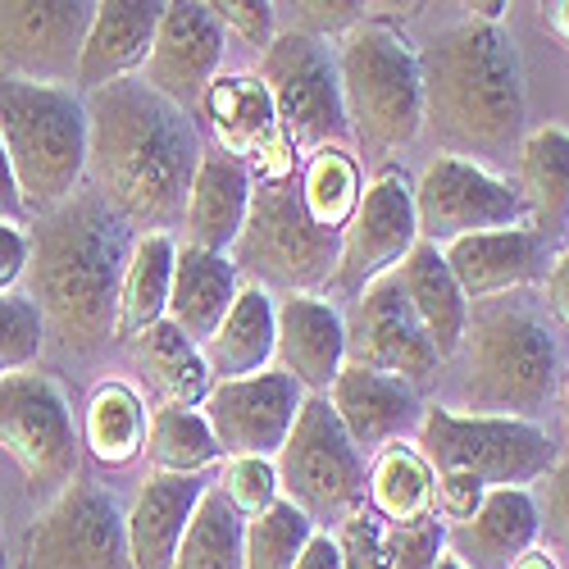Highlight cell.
Returning <instances> with one entry per match:
<instances>
[{"label": "cell", "mask_w": 569, "mask_h": 569, "mask_svg": "<svg viewBox=\"0 0 569 569\" xmlns=\"http://www.w3.org/2000/svg\"><path fill=\"white\" fill-rule=\"evenodd\" d=\"M397 282H401V292H406L415 319L423 323V333H429L433 351L442 360L456 356L460 342H465V328H469V301L456 288V278H451L442 251L429 247V242H415V251L397 269Z\"/></svg>", "instance_id": "cell-29"}, {"label": "cell", "mask_w": 569, "mask_h": 569, "mask_svg": "<svg viewBox=\"0 0 569 569\" xmlns=\"http://www.w3.org/2000/svg\"><path fill=\"white\" fill-rule=\"evenodd\" d=\"M415 242H419L415 182L406 178V169L388 164V169H378L369 178L351 223L342 228L333 282L360 297L369 282H378V278H388L392 269H401V260L415 251Z\"/></svg>", "instance_id": "cell-14"}, {"label": "cell", "mask_w": 569, "mask_h": 569, "mask_svg": "<svg viewBox=\"0 0 569 569\" xmlns=\"http://www.w3.org/2000/svg\"><path fill=\"white\" fill-rule=\"evenodd\" d=\"M91 10L82 0H0V73L46 87L73 82Z\"/></svg>", "instance_id": "cell-16"}, {"label": "cell", "mask_w": 569, "mask_h": 569, "mask_svg": "<svg viewBox=\"0 0 569 569\" xmlns=\"http://www.w3.org/2000/svg\"><path fill=\"white\" fill-rule=\"evenodd\" d=\"M242 525L247 519L214 488H206L192 510V525L178 542L173 569H242Z\"/></svg>", "instance_id": "cell-37"}, {"label": "cell", "mask_w": 569, "mask_h": 569, "mask_svg": "<svg viewBox=\"0 0 569 569\" xmlns=\"http://www.w3.org/2000/svg\"><path fill=\"white\" fill-rule=\"evenodd\" d=\"M328 406H333L338 423L347 429V438L356 442V451H373V447H392L419 415V397L410 383L388 373H369L347 365L338 373V383L323 392Z\"/></svg>", "instance_id": "cell-24"}, {"label": "cell", "mask_w": 569, "mask_h": 569, "mask_svg": "<svg viewBox=\"0 0 569 569\" xmlns=\"http://www.w3.org/2000/svg\"><path fill=\"white\" fill-rule=\"evenodd\" d=\"M473 14V23H492V28H501V19H506V6H497V0H483V6H469Z\"/></svg>", "instance_id": "cell-52"}, {"label": "cell", "mask_w": 569, "mask_h": 569, "mask_svg": "<svg viewBox=\"0 0 569 569\" xmlns=\"http://www.w3.org/2000/svg\"><path fill=\"white\" fill-rule=\"evenodd\" d=\"M23 214H28V210H23V197H19L10 156H6V147H0V223H19Z\"/></svg>", "instance_id": "cell-49"}, {"label": "cell", "mask_w": 569, "mask_h": 569, "mask_svg": "<svg viewBox=\"0 0 569 569\" xmlns=\"http://www.w3.org/2000/svg\"><path fill=\"white\" fill-rule=\"evenodd\" d=\"M547 301H551L556 319L569 328V251H560L547 269Z\"/></svg>", "instance_id": "cell-48"}, {"label": "cell", "mask_w": 569, "mask_h": 569, "mask_svg": "<svg viewBox=\"0 0 569 569\" xmlns=\"http://www.w3.org/2000/svg\"><path fill=\"white\" fill-rule=\"evenodd\" d=\"M542 19H547V28L569 46V0H556V6H547Z\"/></svg>", "instance_id": "cell-51"}, {"label": "cell", "mask_w": 569, "mask_h": 569, "mask_svg": "<svg viewBox=\"0 0 569 569\" xmlns=\"http://www.w3.org/2000/svg\"><path fill=\"white\" fill-rule=\"evenodd\" d=\"M447 551V525L438 515L415 519L401 529H383V565L388 569H438Z\"/></svg>", "instance_id": "cell-41"}, {"label": "cell", "mask_w": 569, "mask_h": 569, "mask_svg": "<svg viewBox=\"0 0 569 569\" xmlns=\"http://www.w3.org/2000/svg\"><path fill=\"white\" fill-rule=\"evenodd\" d=\"M515 173L529 228H538L542 237L569 232V132L556 123L525 132L515 151Z\"/></svg>", "instance_id": "cell-28"}, {"label": "cell", "mask_w": 569, "mask_h": 569, "mask_svg": "<svg viewBox=\"0 0 569 569\" xmlns=\"http://www.w3.org/2000/svg\"><path fill=\"white\" fill-rule=\"evenodd\" d=\"M219 69H223V28L214 23L210 6H192V0L164 6L141 82L187 114L206 101Z\"/></svg>", "instance_id": "cell-18"}, {"label": "cell", "mask_w": 569, "mask_h": 569, "mask_svg": "<svg viewBox=\"0 0 569 569\" xmlns=\"http://www.w3.org/2000/svg\"><path fill=\"white\" fill-rule=\"evenodd\" d=\"M219 497L242 515V519H256L260 510H269L282 492H278V469L273 460H256V456H232L228 469H223V483H219Z\"/></svg>", "instance_id": "cell-40"}, {"label": "cell", "mask_w": 569, "mask_h": 569, "mask_svg": "<svg viewBox=\"0 0 569 569\" xmlns=\"http://www.w3.org/2000/svg\"><path fill=\"white\" fill-rule=\"evenodd\" d=\"M465 401L469 415L529 419L556 397L560 351L547 323L515 306H488L465 328Z\"/></svg>", "instance_id": "cell-5"}, {"label": "cell", "mask_w": 569, "mask_h": 569, "mask_svg": "<svg viewBox=\"0 0 569 569\" xmlns=\"http://www.w3.org/2000/svg\"><path fill=\"white\" fill-rule=\"evenodd\" d=\"M347 365L401 378L410 388L429 383L438 373L442 356L433 351L423 323L415 319L401 282H397V269L388 278L369 282V288L356 297V306L347 315Z\"/></svg>", "instance_id": "cell-15"}, {"label": "cell", "mask_w": 569, "mask_h": 569, "mask_svg": "<svg viewBox=\"0 0 569 569\" xmlns=\"http://www.w3.org/2000/svg\"><path fill=\"white\" fill-rule=\"evenodd\" d=\"M242 282H237V269L228 256H214V251H201V247H178V260H173V288H169V310L164 319L173 328H182V338H192L197 347H206L223 315L232 310Z\"/></svg>", "instance_id": "cell-26"}, {"label": "cell", "mask_w": 569, "mask_h": 569, "mask_svg": "<svg viewBox=\"0 0 569 569\" xmlns=\"http://www.w3.org/2000/svg\"><path fill=\"white\" fill-rule=\"evenodd\" d=\"M41 342H46V323L32 297L19 292L0 297V378L23 373L41 356Z\"/></svg>", "instance_id": "cell-39"}, {"label": "cell", "mask_w": 569, "mask_h": 569, "mask_svg": "<svg viewBox=\"0 0 569 569\" xmlns=\"http://www.w3.org/2000/svg\"><path fill=\"white\" fill-rule=\"evenodd\" d=\"M456 288L465 301H492L515 288L547 278V237L538 228H501V232H479V237H460L451 247H438Z\"/></svg>", "instance_id": "cell-20"}, {"label": "cell", "mask_w": 569, "mask_h": 569, "mask_svg": "<svg viewBox=\"0 0 569 569\" xmlns=\"http://www.w3.org/2000/svg\"><path fill=\"white\" fill-rule=\"evenodd\" d=\"M338 247L342 237L323 232L306 214L301 187L288 173H269L251 187V210L232 247V269L251 273L256 288H288V297L315 292L338 273Z\"/></svg>", "instance_id": "cell-7"}, {"label": "cell", "mask_w": 569, "mask_h": 569, "mask_svg": "<svg viewBox=\"0 0 569 569\" xmlns=\"http://www.w3.org/2000/svg\"><path fill=\"white\" fill-rule=\"evenodd\" d=\"M297 569H342V551H338V538L333 533H315L310 547L301 551Z\"/></svg>", "instance_id": "cell-50"}, {"label": "cell", "mask_w": 569, "mask_h": 569, "mask_svg": "<svg viewBox=\"0 0 569 569\" xmlns=\"http://www.w3.org/2000/svg\"><path fill=\"white\" fill-rule=\"evenodd\" d=\"M538 515H547V533L569 547V460L551 465V479H547V501L538 506Z\"/></svg>", "instance_id": "cell-46"}, {"label": "cell", "mask_w": 569, "mask_h": 569, "mask_svg": "<svg viewBox=\"0 0 569 569\" xmlns=\"http://www.w3.org/2000/svg\"><path fill=\"white\" fill-rule=\"evenodd\" d=\"M438 569H465V565H460V560H451V556L442 551V560H438Z\"/></svg>", "instance_id": "cell-54"}, {"label": "cell", "mask_w": 569, "mask_h": 569, "mask_svg": "<svg viewBox=\"0 0 569 569\" xmlns=\"http://www.w3.org/2000/svg\"><path fill=\"white\" fill-rule=\"evenodd\" d=\"M197 164L201 137L192 119L141 78L87 97V173L123 223L164 232L182 219Z\"/></svg>", "instance_id": "cell-1"}, {"label": "cell", "mask_w": 569, "mask_h": 569, "mask_svg": "<svg viewBox=\"0 0 569 569\" xmlns=\"http://www.w3.org/2000/svg\"><path fill=\"white\" fill-rule=\"evenodd\" d=\"M433 483H438V473L419 456V447L392 442L369 465L365 492H369L373 515L383 519L388 529H401V525H415V519L433 515Z\"/></svg>", "instance_id": "cell-33"}, {"label": "cell", "mask_w": 569, "mask_h": 569, "mask_svg": "<svg viewBox=\"0 0 569 569\" xmlns=\"http://www.w3.org/2000/svg\"><path fill=\"white\" fill-rule=\"evenodd\" d=\"M19 569H128L123 510L114 492L73 479L23 533Z\"/></svg>", "instance_id": "cell-13"}, {"label": "cell", "mask_w": 569, "mask_h": 569, "mask_svg": "<svg viewBox=\"0 0 569 569\" xmlns=\"http://www.w3.org/2000/svg\"><path fill=\"white\" fill-rule=\"evenodd\" d=\"M0 147L10 156L23 210H56L87 178V101L73 87L0 73Z\"/></svg>", "instance_id": "cell-4"}, {"label": "cell", "mask_w": 569, "mask_h": 569, "mask_svg": "<svg viewBox=\"0 0 569 569\" xmlns=\"http://www.w3.org/2000/svg\"><path fill=\"white\" fill-rule=\"evenodd\" d=\"M415 219H419V242L451 247L460 237L501 232V228H525V201L519 192L488 173L479 160L460 156H433L415 182Z\"/></svg>", "instance_id": "cell-12"}, {"label": "cell", "mask_w": 569, "mask_h": 569, "mask_svg": "<svg viewBox=\"0 0 569 569\" xmlns=\"http://www.w3.org/2000/svg\"><path fill=\"white\" fill-rule=\"evenodd\" d=\"M278 369L310 397H323L347 369V319L319 292H292L278 306Z\"/></svg>", "instance_id": "cell-19"}, {"label": "cell", "mask_w": 569, "mask_h": 569, "mask_svg": "<svg viewBox=\"0 0 569 569\" xmlns=\"http://www.w3.org/2000/svg\"><path fill=\"white\" fill-rule=\"evenodd\" d=\"M141 451L156 465V473H173V479H197L201 469H210L223 456L206 415L178 410V406H160L147 419V447Z\"/></svg>", "instance_id": "cell-35"}, {"label": "cell", "mask_w": 569, "mask_h": 569, "mask_svg": "<svg viewBox=\"0 0 569 569\" xmlns=\"http://www.w3.org/2000/svg\"><path fill=\"white\" fill-rule=\"evenodd\" d=\"M297 187H301L306 214H310L323 232H338V237H342V228L351 223V214H356V206H360V192H365V187H360V169H356V160L347 156V147H323V151H315Z\"/></svg>", "instance_id": "cell-36"}, {"label": "cell", "mask_w": 569, "mask_h": 569, "mask_svg": "<svg viewBox=\"0 0 569 569\" xmlns=\"http://www.w3.org/2000/svg\"><path fill=\"white\" fill-rule=\"evenodd\" d=\"M0 451H6L32 497L64 492L78 465V429L64 392L46 373L0 378Z\"/></svg>", "instance_id": "cell-11"}, {"label": "cell", "mask_w": 569, "mask_h": 569, "mask_svg": "<svg viewBox=\"0 0 569 569\" xmlns=\"http://www.w3.org/2000/svg\"><path fill=\"white\" fill-rule=\"evenodd\" d=\"M515 569H551V560H547V556H533V551H529V556H525V560H519Z\"/></svg>", "instance_id": "cell-53"}, {"label": "cell", "mask_w": 569, "mask_h": 569, "mask_svg": "<svg viewBox=\"0 0 569 569\" xmlns=\"http://www.w3.org/2000/svg\"><path fill=\"white\" fill-rule=\"evenodd\" d=\"M278 469V492L306 510L315 525L319 519H347L365 501V460L347 429L338 423L328 397H306L301 415L292 423L288 442L273 456Z\"/></svg>", "instance_id": "cell-9"}, {"label": "cell", "mask_w": 569, "mask_h": 569, "mask_svg": "<svg viewBox=\"0 0 569 569\" xmlns=\"http://www.w3.org/2000/svg\"><path fill=\"white\" fill-rule=\"evenodd\" d=\"M137 365L151 378V388L164 397V406H178V410H201L214 388L201 347L192 338H182V328H173L169 319H160L137 338Z\"/></svg>", "instance_id": "cell-32"}, {"label": "cell", "mask_w": 569, "mask_h": 569, "mask_svg": "<svg viewBox=\"0 0 569 569\" xmlns=\"http://www.w3.org/2000/svg\"><path fill=\"white\" fill-rule=\"evenodd\" d=\"M315 533H319L315 519L278 497L269 510L242 525V569H297Z\"/></svg>", "instance_id": "cell-38"}, {"label": "cell", "mask_w": 569, "mask_h": 569, "mask_svg": "<svg viewBox=\"0 0 569 569\" xmlns=\"http://www.w3.org/2000/svg\"><path fill=\"white\" fill-rule=\"evenodd\" d=\"M565 423H569V383H565Z\"/></svg>", "instance_id": "cell-55"}, {"label": "cell", "mask_w": 569, "mask_h": 569, "mask_svg": "<svg viewBox=\"0 0 569 569\" xmlns=\"http://www.w3.org/2000/svg\"><path fill=\"white\" fill-rule=\"evenodd\" d=\"M247 210H251V169L223 151H201V164L192 173L182 206L187 247L228 256L237 237H242Z\"/></svg>", "instance_id": "cell-23"}, {"label": "cell", "mask_w": 569, "mask_h": 569, "mask_svg": "<svg viewBox=\"0 0 569 569\" xmlns=\"http://www.w3.org/2000/svg\"><path fill=\"white\" fill-rule=\"evenodd\" d=\"M160 14H164V6H156V0H106V6L91 10V28H87L82 56H78V78H73L87 97L110 82L132 78L147 64Z\"/></svg>", "instance_id": "cell-22"}, {"label": "cell", "mask_w": 569, "mask_h": 569, "mask_svg": "<svg viewBox=\"0 0 569 569\" xmlns=\"http://www.w3.org/2000/svg\"><path fill=\"white\" fill-rule=\"evenodd\" d=\"M210 14H214L219 28H232L247 46H260V56L269 51V41H273V6H264V0H219V6H210Z\"/></svg>", "instance_id": "cell-44"}, {"label": "cell", "mask_w": 569, "mask_h": 569, "mask_svg": "<svg viewBox=\"0 0 569 569\" xmlns=\"http://www.w3.org/2000/svg\"><path fill=\"white\" fill-rule=\"evenodd\" d=\"M197 479H173V473H151L141 483L132 510L123 515V542H128V569H173L178 542L192 525V510L201 501Z\"/></svg>", "instance_id": "cell-25"}, {"label": "cell", "mask_w": 569, "mask_h": 569, "mask_svg": "<svg viewBox=\"0 0 569 569\" xmlns=\"http://www.w3.org/2000/svg\"><path fill=\"white\" fill-rule=\"evenodd\" d=\"M338 78L351 132L373 151H401L423 128V82L415 46L388 23H356L338 37Z\"/></svg>", "instance_id": "cell-6"}, {"label": "cell", "mask_w": 569, "mask_h": 569, "mask_svg": "<svg viewBox=\"0 0 569 569\" xmlns=\"http://www.w3.org/2000/svg\"><path fill=\"white\" fill-rule=\"evenodd\" d=\"M542 515L529 488H492L479 515L447 529V556L465 569H515L533 551Z\"/></svg>", "instance_id": "cell-21"}, {"label": "cell", "mask_w": 569, "mask_h": 569, "mask_svg": "<svg viewBox=\"0 0 569 569\" xmlns=\"http://www.w3.org/2000/svg\"><path fill=\"white\" fill-rule=\"evenodd\" d=\"M273 342H278V306L264 288L247 282L232 310L223 315L219 333L201 347V356L214 383H237V378H256L273 369Z\"/></svg>", "instance_id": "cell-27"}, {"label": "cell", "mask_w": 569, "mask_h": 569, "mask_svg": "<svg viewBox=\"0 0 569 569\" xmlns=\"http://www.w3.org/2000/svg\"><path fill=\"white\" fill-rule=\"evenodd\" d=\"M173 260L178 242L169 232H141L123 269L119 288V315H114V338L137 342L147 328H156L169 310V288H173Z\"/></svg>", "instance_id": "cell-31"}, {"label": "cell", "mask_w": 569, "mask_h": 569, "mask_svg": "<svg viewBox=\"0 0 569 569\" xmlns=\"http://www.w3.org/2000/svg\"><path fill=\"white\" fill-rule=\"evenodd\" d=\"M488 488L479 479H469V473H438V483H433V515H442V525L456 529L465 525V519L479 515Z\"/></svg>", "instance_id": "cell-45"}, {"label": "cell", "mask_w": 569, "mask_h": 569, "mask_svg": "<svg viewBox=\"0 0 569 569\" xmlns=\"http://www.w3.org/2000/svg\"><path fill=\"white\" fill-rule=\"evenodd\" d=\"M82 447L110 469L141 456V447H147V406H141L137 388L114 378V383H101L91 392L82 415Z\"/></svg>", "instance_id": "cell-34"}, {"label": "cell", "mask_w": 569, "mask_h": 569, "mask_svg": "<svg viewBox=\"0 0 569 569\" xmlns=\"http://www.w3.org/2000/svg\"><path fill=\"white\" fill-rule=\"evenodd\" d=\"M365 10L360 0H297L292 14H297V32L306 37H342L351 32L356 23H365Z\"/></svg>", "instance_id": "cell-43"}, {"label": "cell", "mask_w": 569, "mask_h": 569, "mask_svg": "<svg viewBox=\"0 0 569 569\" xmlns=\"http://www.w3.org/2000/svg\"><path fill=\"white\" fill-rule=\"evenodd\" d=\"M214 137H219V151L242 160L256 151H282L278 147V119L269 106V91L260 78L251 73H232V78H214L206 101H201Z\"/></svg>", "instance_id": "cell-30"}, {"label": "cell", "mask_w": 569, "mask_h": 569, "mask_svg": "<svg viewBox=\"0 0 569 569\" xmlns=\"http://www.w3.org/2000/svg\"><path fill=\"white\" fill-rule=\"evenodd\" d=\"M28 256H32L28 232L19 223H0V297L28 273Z\"/></svg>", "instance_id": "cell-47"}, {"label": "cell", "mask_w": 569, "mask_h": 569, "mask_svg": "<svg viewBox=\"0 0 569 569\" xmlns=\"http://www.w3.org/2000/svg\"><path fill=\"white\" fill-rule=\"evenodd\" d=\"M269 91L273 119L288 137V147L323 151L342 147L347 137V101H342V78L338 56L328 51L319 37L306 32H282L269 41L256 73Z\"/></svg>", "instance_id": "cell-10"}, {"label": "cell", "mask_w": 569, "mask_h": 569, "mask_svg": "<svg viewBox=\"0 0 569 569\" xmlns=\"http://www.w3.org/2000/svg\"><path fill=\"white\" fill-rule=\"evenodd\" d=\"M338 551H342V569H388L383 565V519L365 506L347 515L338 533Z\"/></svg>", "instance_id": "cell-42"}, {"label": "cell", "mask_w": 569, "mask_h": 569, "mask_svg": "<svg viewBox=\"0 0 569 569\" xmlns=\"http://www.w3.org/2000/svg\"><path fill=\"white\" fill-rule=\"evenodd\" d=\"M423 123L447 156L506 160L525 141V69L506 28L456 23L419 56Z\"/></svg>", "instance_id": "cell-3"}, {"label": "cell", "mask_w": 569, "mask_h": 569, "mask_svg": "<svg viewBox=\"0 0 569 569\" xmlns=\"http://www.w3.org/2000/svg\"><path fill=\"white\" fill-rule=\"evenodd\" d=\"M28 242L32 306L41 310L46 333L69 356L106 347L114 338L119 288L132 256L128 223L97 192H78L73 201L37 214V232Z\"/></svg>", "instance_id": "cell-2"}, {"label": "cell", "mask_w": 569, "mask_h": 569, "mask_svg": "<svg viewBox=\"0 0 569 569\" xmlns=\"http://www.w3.org/2000/svg\"><path fill=\"white\" fill-rule=\"evenodd\" d=\"M0 569H6V565H0Z\"/></svg>", "instance_id": "cell-56"}, {"label": "cell", "mask_w": 569, "mask_h": 569, "mask_svg": "<svg viewBox=\"0 0 569 569\" xmlns=\"http://www.w3.org/2000/svg\"><path fill=\"white\" fill-rule=\"evenodd\" d=\"M419 456L433 465V473H469L488 492L525 488L556 465V447L533 419L469 415L447 406H429L419 415Z\"/></svg>", "instance_id": "cell-8"}, {"label": "cell", "mask_w": 569, "mask_h": 569, "mask_svg": "<svg viewBox=\"0 0 569 569\" xmlns=\"http://www.w3.org/2000/svg\"><path fill=\"white\" fill-rule=\"evenodd\" d=\"M301 388L282 369H264L256 378H237V383H214L201 415L219 451L232 456H256L273 460L288 442L292 423L301 415Z\"/></svg>", "instance_id": "cell-17"}]
</instances>
